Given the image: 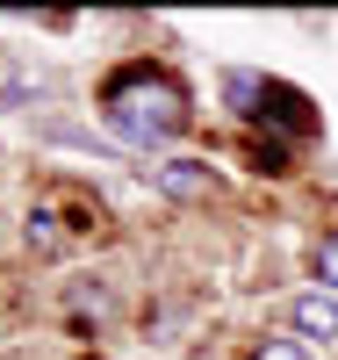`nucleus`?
Wrapping results in <instances>:
<instances>
[{
	"label": "nucleus",
	"instance_id": "nucleus-5",
	"mask_svg": "<svg viewBox=\"0 0 338 360\" xmlns=\"http://www.w3.org/2000/svg\"><path fill=\"white\" fill-rule=\"evenodd\" d=\"M317 281L338 295V238H324V245H317Z\"/></svg>",
	"mask_w": 338,
	"mask_h": 360
},
{
	"label": "nucleus",
	"instance_id": "nucleus-2",
	"mask_svg": "<svg viewBox=\"0 0 338 360\" xmlns=\"http://www.w3.org/2000/svg\"><path fill=\"white\" fill-rule=\"evenodd\" d=\"M223 94L252 115V123H281L288 137H310L317 130V115H310V94H295V86L281 79H259V72H230L223 79Z\"/></svg>",
	"mask_w": 338,
	"mask_h": 360
},
{
	"label": "nucleus",
	"instance_id": "nucleus-3",
	"mask_svg": "<svg viewBox=\"0 0 338 360\" xmlns=\"http://www.w3.org/2000/svg\"><path fill=\"white\" fill-rule=\"evenodd\" d=\"M295 332H302V339H338V295H331V288H310V295L295 303Z\"/></svg>",
	"mask_w": 338,
	"mask_h": 360
},
{
	"label": "nucleus",
	"instance_id": "nucleus-6",
	"mask_svg": "<svg viewBox=\"0 0 338 360\" xmlns=\"http://www.w3.org/2000/svg\"><path fill=\"white\" fill-rule=\"evenodd\" d=\"M252 360H310V346H295V339H266Z\"/></svg>",
	"mask_w": 338,
	"mask_h": 360
},
{
	"label": "nucleus",
	"instance_id": "nucleus-4",
	"mask_svg": "<svg viewBox=\"0 0 338 360\" xmlns=\"http://www.w3.org/2000/svg\"><path fill=\"white\" fill-rule=\"evenodd\" d=\"M151 180H159L166 195H180V202H195V195H209V188H216V173H209V166H195V159H173V166H159Z\"/></svg>",
	"mask_w": 338,
	"mask_h": 360
},
{
	"label": "nucleus",
	"instance_id": "nucleus-1",
	"mask_svg": "<svg viewBox=\"0 0 338 360\" xmlns=\"http://www.w3.org/2000/svg\"><path fill=\"white\" fill-rule=\"evenodd\" d=\"M101 123L122 144L151 152V144H166V137L188 130V86H180L173 72H159V65H122L101 86Z\"/></svg>",
	"mask_w": 338,
	"mask_h": 360
}]
</instances>
